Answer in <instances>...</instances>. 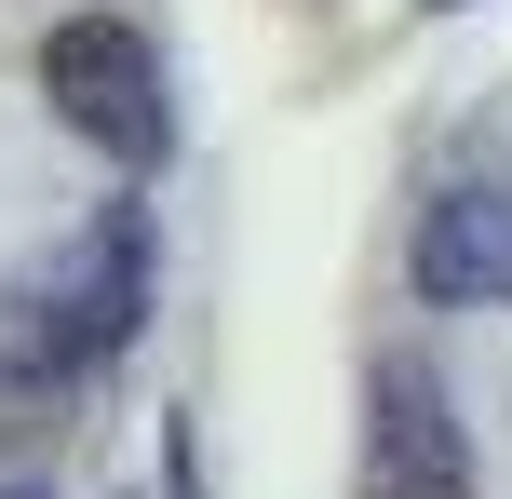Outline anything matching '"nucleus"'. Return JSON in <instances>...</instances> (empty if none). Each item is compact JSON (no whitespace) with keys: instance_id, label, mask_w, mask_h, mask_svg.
Returning a JSON list of instances; mask_svg holds the SVG:
<instances>
[{"instance_id":"nucleus-1","label":"nucleus","mask_w":512,"mask_h":499,"mask_svg":"<svg viewBox=\"0 0 512 499\" xmlns=\"http://www.w3.org/2000/svg\"><path fill=\"white\" fill-rule=\"evenodd\" d=\"M41 95H54V122H68L81 149L135 162V176L176 149L162 54H149V27H122V14H68V27H54V41H41Z\"/></svg>"},{"instance_id":"nucleus-2","label":"nucleus","mask_w":512,"mask_h":499,"mask_svg":"<svg viewBox=\"0 0 512 499\" xmlns=\"http://www.w3.org/2000/svg\"><path fill=\"white\" fill-rule=\"evenodd\" d=\"M364 499H472L459 405L418 378V351H378L364 365Z\"/></svg>"},{"instance_id":"nucleus-3","label":"nucleus","mask_w":512,"mask_h":499,"mask_svg":"<svg viewBox=\"0 0 512 499\" xmlns=\"http://www.w3.org/2000/svg\"><path fill=\"white\" fill-rule=\"evenodd\" d=\"M405 270H418V297H432V311H512V176L445 189V203L418 216Z\"/></svg>"},{"instance_id":"nucleus-4","label":"nucleus","mask_w":512,"mask_h":499,"mask_svg":"<svg viewBox=\"0 0 512 499\" xmlns=\"http://www.w3.org/2000/svg\"><path fill=\"white\" fill-rule=\"evenodd\" d=\"M0 499H41V486H0Z\"/></svg>"}]
</instances>
